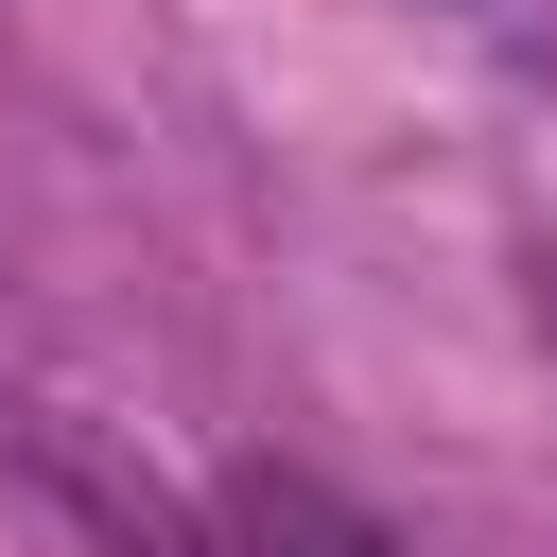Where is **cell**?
<instances>
[{"label":"cell","mask_w":557,"mask_h":557,"mask_svg":"<svg viewBox=\"0 0 557 557\" xmlns=\"http://www.w3.org/2000/svg\"><path fill=\"white\" fill-rule=\"evenodd\" d=\"M209 557H400V540L313 470H226L209 487Z\"/></svg>","instance_id":"6da1fadb"}]
</instances>
